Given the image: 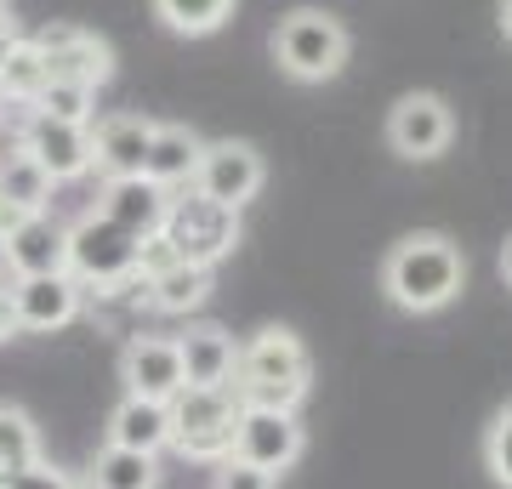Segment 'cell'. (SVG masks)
<instances>
[{
    "instance_id": "6da1fadb",
    "label": "cell",
    "mask_w": 512,
    "mask_h": 489,
    "mask_svg": "<svg viewBox=\"0 0 512 489\" xmlns=\"http://www.w3.org/2000/svg\"><path fill=\"white\" fill-rule=\"evenodd\" d=\"M382 290L399 313H444L467 290V251L450 234H404L382 262Z\"/></svg>"
},
{
    "instance_id": "7a4b0ae2",
    "label": "cell",
    "mask_w": 512,
    "mask_h": 489,
    "mask_svg": "<svg viewBox=\"0 0 512 489\" xmlns=\"http://www.w3.org/2000/svg\"><path fill=\"white\" fill-rule=\"evenodd\" d=\"M239 404H256V410H302L313 387V353L308 342L285 325L256 330L251 342H239L234 359V381Z\"/></svg>"
},
{
    "instance_id": "3957f363",
    "label": "cell",
    "mask_w": 512,
    "mask_h": 489,
    "mask_svg": "<svg viewBox=\"0 0 512 489\" xmlns=\"http://www.w3.org/2000/svg\"><path fill=\"white\" fill-rule=\"evenodd\" d=\"M348 52H353V40L342 29V18H330L319 6H296L274 29V63L296 86H325V80H336V74L348 69Z\"/></svg>"
},
{
    "instance_id": "277c9868",
    "label": "cell",
    "mask_w": 512,
    "mask_h": 489,
    "mask_svg": "<svg viewBox=\"0 0 512 489\" xmlns=\"http://www.w3.org/2000/svg\"><path fill=\"white\" fill-rule=\"evenodd\" d=\"M137 256H143V239L126 234L103 211H86L80 222H69V273L80 279V290H97V296L137 290L143 285Z\"/></svg>"
},
{
    "instance_id": "5b68a950",
    "label": "cell",
    "mask_w": 512,
    "mask_h": 489,
    "mask_svg": "<svg viewBox=\"0 0 512 489\" xmlns=\"http://www.w3.org/2000/svg\"><path fill=\"white\" fill-rule=\"evenodd\" d=\"M171 410V450L183 461H205L217 467L222 455L234 450V427H239V393L222 381V387H183L177 399H165Z\"/></svg>"
},
{
    "instance_id": "8992f818",
    "label": "cell",
    "mask_w": 512,
    "mask_h": 489,
    "mask_svg": "<svg viewBox=\"0 0 512 489\" xmlns=\"http://www.w3.org/2000/svg\"><path fill=\"white\" fill-rule=\"evenodd\" d=\"M160 239L171 245L177 262H194V268H217L222 256H234L239 245V211L205 200L194 188H177L171 205H165V222H160Z\"/></svg>"
},
{
    "instance_id": "52a82bcc",
    "label": "cell",
    "mask_w": 512,
    "mask_h": 489,
    "mask_svg": "<svg viewBox=\"0 0 512 489\" xmlns=\"http://www.w3.org/2000/svg\"><path fill=\"white\" fill-rule=\"evenodd\" d=\"M18 148L52 182L92 177V126H74V120H52V114H40V109H23L18 114Z\"/></svg>"
},
{
    "instance_id": "ba28073f",
    "label": "cell",
    "mask_w": 512,
    "mask_h": 489,
    "mask_svg": "<svg viewBox=\"0 0 512 489\" xmlns=\"http://www.w3.org/2000/svg\"><path fill=\"white\" fill-rule=\"evenodd\" d=\"M40 46L46 80H69V86H109L114 80V46L80 23H46L40 35H29Z\"/></svg>"
},
{
    "instance_id": "9c48e42d",
    "label": "cell",
    "mask_w": 512,
    "mask_h": 489,
    "mask_svg": "<svg viewBox=\"0 0 512 489\" xmlns=\"http://www.w3.org/2000/svg\"><path fill=\"white\" fill-rule=\"evenodd\" d=\"M262 182H268V165L256 154L251 143H234V137H222V143H205L200 148V165H194V194L205 200L228 205V211H245V205L262 194Z\"/></svg>"
},
{
    "instance_id": "30bf717a",
    "label": "cell",
    "mask_w": 512,
    "mask_h": 489,
    "mask_svg": "<svg viewBox=\"0 0 512 489\" xmlns=\"http://www.w3.org/2000/svg\"><path fill=\"white\" fill-rule=\"evenodd\" d=\"M456 143V114L439 91H404L387 109V148L399 160H439Z\"/></svg>"
},
{
    "instance_id": "8fae6325",
    "label": "cell",
    "mask_w": 512,
    "mask_h": 489,
    "mask_svg": "<svg viewBox=\"0 0 512 489\" xmlns=\"http://www.w3.org/2000/svg\"><path fill=\"white\" fill-rule=\"evenodd\" d=\"M302 450H308V433H302L296 410H256V404L239 410L234 450L228 455H239V461H251V467L279 478V472H291L296 461H302Z\"/></svg>"
},
{
    "instance_id": "7c38bea8",
    "label": "cell",
    "mask_w": 512,
    "mask_h": 489,
    "mask_svg": "<svg viewBox=\"0 0 512 489\" xmlns=\"http://www.w3.org/2000/svg\"><path fill=\"white\" fill-rule=\"evenodd\" d=\"M86 308V290L69 268L63 273H29V279H12V319L18 330H35V336H52V330L74 325Z\"/></svg>"
},
{
    "instance_id": "4fadbf2b",
    "label": "cell",
    "mask_w": 512,
    "mask_h": 489,
    "mask_svg": "<svg viewBox=\"0 0 512 489\" xmlns=\"http://www.w3.org/2000/svg\"><path fill=\"white\" fill-rule=\"evenodd\" d=\"M120 381L137 399H177L183 393V359H177V336H131L120 353Z\"/></svg>"
},
{
    "instance_id": "5bb4252c",
    "label": "cell",
    "mask_w": 512,
    "mask_h": 489,
    "mask_svg": "<svg viewBox=\"0 0 512 489\" xmlns=\"http://www.w3.org/2000/svg\"><path fill=\"white\" fill-rule=\"evenodd\" d=\"M154 126L160 120H148V114H103L92 126V171L97 177H143Z\"/></svg>"
},
{
    "instance_id": "9a60e30c",
    "label": "cell",
    "mask_w": 512,
    "mask_h": 489,
    "mask_svg": "<svg viewBox=\"0 0 512 489\" xmlns=\"http://www.w3.org/2000/svg\"><path fill=\"white\" fill-rule=\"evenodd\" d=\"M0 262L12 279L29 273H63L69 268V222H57L52 211H35L12 239H0Z\"/></svg>"
},
{
    "instance_id": "2e32d148",
    "label": "cell",
    "mask_w": 512,
    "mask_h": 489,
    "mask_svg": "<svg viewBox=\"0 0 512 489\" xmlns=\"http://www.w3.org/2000/svg\"><path fill=\"white\" fill-rule=\"evenodd\" d=\"M165 205H171V194H165L160 182H148V177H103L92 211H103L109 222H120L126 234L148 239V234H160Z\"/></svg>"
},
{
    "instance_id": "e0dca14e",
    "label": "cell",
    "mask_w": 512,
    "mask_h": 489,
    "mask_svg": "<svg viewBox=\"0 0 512 489\" xmlns=\"http://www.w3.org/2000/svg\"><path fill=\"white\" fill-rule=\"evenodd\" d=\"M177 359H183V387H222L234 381L239 342L222 325H188L177 336Z\"/></svg>"
},
{
    "instance_id": "ac0fdd59",
    "label": "cell",
    "mask_w": 512,
    "mask_h": 489,
    "mask_svg": "<svg viewBox=\"0 0 512 489\" xmlns=\"http://www.w3.org/2000/svg\"><path fill=\"white\" fill-rule=\"evenodd\" d=\"M103 444L143 450V455L171 450V410H165V404H154V399H137V393H126V399L109 410V433H103Z\"/></svg>"
},
{
    "instance_id": "d6986e66",
    "label": "cell",
    "mask_w": 512,
    "mask_h": 489,
    "mask_svg": "<svg viewBox=\"0 0 512 489\" xmlns=\"http://www.w3.org/2000/svg\"><path fill=\"white\" fill-rule=\"evenodd\" d=\"M200 148L205 137L194 126H154V143H148V160H143V177L160 182L165 194H177L194 182V165H200Z\"/></svg>"
},
{
    "instance_id": "ffe728a7",
    "label": "cell",
    "mask_w": 512,
    "mask_h": 489,
    "mask_svg": "<svg viewBox=\"0 0 512 489\" xmlns=\"http://www.w3.org/2000/svg\"><path fill=\"white\" fill-rule=\"evenodd\" d=\"M143 302H148L154 313H171V319L200 313L205 302H211V268L171 262V268H160L154 279H143Z\"/></svg>"
},
{
    "instance_id": "44dd1931",
    "label": "cell",
    "mask_w": 512,
    "mask_h": 489,
    "mask_svg": "<svg viewBox=\"0 0 512 489\" xmlns=\"http://www.w3.org/2000/svg\"><path fill=\"white\" fill-rule=\"evenodd\" d=\"M80 484L86 489H160V455L103 444V450L92 455V467H86Z\"/></svg>"
},
{
    "instance_id": "7402d4cb",
    "label": "cell",
    "mask_w": 512,
    "mask_h": 489,
    "mask_svg": "<svg viewBox=\"0 0 512 489\" xmlns=\"http://www.w3.org/2000/svg\"><path fill=\"white\" fill-rule=\"evenodd\" d=\"M46 86H52V80H46L40 46L29 35H18V40H12V52H6V63H0V97H6L12 109H29Z\"/></svg>"
},
{
    "instance_id": "603a6c76",
    "label": "cell",
    "mask_w": 512,
    "mask_h": 489,
    "mask_svg": "<svg viewBox=\"0 0 512 489\" xmlns=\"http://www.w3.org/2000/svg\"><path fill=\"white\" fill-rule=\"evenodd\" d=\"M40 461V427L23 404H0V484Z\"/></svg>"
},
{
    "instance_id": "cb8c5ba5",
    "label": "cell",
    "mask_w": 512,
    "mask_h": 489,
    "mask_svg": "<svg viewBox=\"0 0 512 489\" xmlns=\"http://www.w3.org/2000/svg\"><path fill=\"white\" fill-rule=\"evenodd\" d=\"M154 18L183 40H205L217 35L222 23L234 18V0H154Z\"/></svg>"
},
{
    "instance_id": "d4e9b609",
    "label": "cell",
    "mask_w": 512,
    "mask_h": 489,
    "mask_svg": "<svg viewBox=\"0 0 512 489\" xmlns=\"http://www.w3.org/2000/svg\"><path fill=\"white\" fill-rule=\"evenodd\" d=\"M52 188H57V182L46 177L23 148H12V154L0 160V200L23 205V211H52Z\"/></svg>"
},
{
    "instance_id": "484cf974",
    "label": "cell",
    "mask_w": 512,
    "mask_h": 489,
    "mask_svg": "<svg viewBox=\"0 0 512 489\" xmlns=\"http://www.w3.org/2000/svg\"><path fill=\"white\" fill-rule=\"evenodd\" d=\"M29 109L52 114V120H74V126H92V114H97V91H92V86H69V80H52V86L40 91Z\"/></svg>"
},
{
    "instance_id": "4316f807",
    "label": "cell",
    "mask_w": 512,
    "mask_h": 489,
    "mask_svg": "<svg viewBox=\"0 0 512 489\" xmlns=\"http://www.w3.org/2000/svg\"><path fill=\"white\" fill-rule=\"evenodd\" d=\"M484 467H490V478L501 489H512V404L490 421V433H484Z\"/></svg>"
},
{
    "instance_id": "83f0119b",
    "label": "cell",
    "mask_w": 512,
    "mask_h": 489,
    "mask_svg": "<svg viewBox=\"0 0 512 489\" xmlns=\"http://www.w3.org/2000/svg\"><path fill=\"white\" fill-rule=\"evenodd\" d=\"M211 489H279V478L251 467V461H239V455H222L211 467Z\"/></svg>"
},
{
    "instance_id": "f1b7e54d",
    "label": "cell",
    "mask_w": 512,
    "mask_h": 489,
    "mask_svg": "<svg viewBox=\"0 0 512 489\" xmlns=\"http://www.w3.org/2000/svg\"><path fill=\"white\" fill-rule=\"evenodd\" d=\"M0 489H86V484H80L69 467H57V461H46V455H40L35 467H23L18 478H6Z\"/></svg>"
},
{
    "instance_id": "f546056e",
    "label": "cell",
    "mask_w": 512,
    "mask_h": 489,
    "mask_svg": "<svg viewBox=\"0 0 512 489\" xmlns=\"http://www.w3.org/2000/svg\"><path fill=\"white\" fill-rule=\"evenodd\" d=\"M35 217V211H23V205H12V200H0V239H12L23 228V222Z\"/></svg>"
},
{
    "instance_id": "4dcf8cb0",
    "label": "cell",
    "mask_w": 512,
    "mask_h": 489,
    "mask_svg": "<svg viewBox=\"0 0 512 489\" xmlns=\"http://www.w3.org/2000/svg\"><path fill=\"white\" fill-rule=\"evenodd\" d=\"M12 40H18V29H12V12H6V0H0V63H6V52H12Z\"/></svg>"
},
{
    "instance_id": "1f68e13d",
    "label": "cell",
    "mask_w": 512,
    "mask_h": 489,
    "mask_svg": "<svg viewBox=\"0 0 512 489\" xmlns=\"http://www.w3.org/2000/svg\"><path fill=\"white\" fill-rule=\"evenodd\" d=\"M501 35L512 40V0H501Z\"/></svg>"
},
{
    "instance_id": "d6a6232c",
    "label": "cell",
    "mask_w": 512,
    "mask_h": 489,
    "mask_svg": "<svg viewBox=\"0 0 512 489\" xmlns=\"http://www.w3.org/2000/svg\"><path fill=\"white\" fill-rule=\"evenodd\" d=\"M501 273H507V285H512V239H507V251H501Z\"/></svg>"
},
{
    "instance_id": "836d02e7",
    "label": "cell",
    "mask_w": 512,
    "mask_h": 489,
    "mask_svg": "<svg viewBox=\"0 0 512 489\" xmlns=\"http://www.w3.org/2000/svg\"><path fill=\"white\" fill-rule=\"evenodd\" d=\"M6 114H12V103H6V97H0V126H6Z\"/></svg>"
}]
</instances>
